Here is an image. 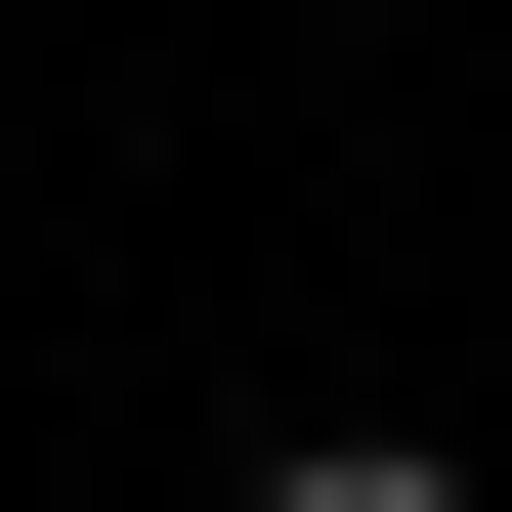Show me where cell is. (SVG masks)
<instances>
[{
    "instance_id": "1",
    "label": "cell",
    "mask_w": 512,
    "mask_h": 512,
    "mask_svg": "<svg viewBox=\"0 0 512 512\" xmlns=\"http://www.w3.org/2000/svg\"><path fill=\"white\" fill-rule=\"evenodd\" d=\"M256 512H470V470H427V427H299V470H256Z\"/></svg>"
}]
</instances>
